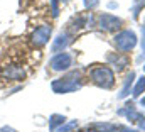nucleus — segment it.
<instances>
[{"label":"nucleus","instance_id":"nucleus-1","mask_svg":"<svg viewBox=\"0 0 145 132\" xmlns=\"http://www.w3.org/2000/svg\"><path fill=\"white\" fill-rule=\"evenodd\" d=\"M79 73L74 71L69 76H64V78H59V80H54L51 83V88L54 93H69V92H76L81 88V83H79Z\"/></svg>","mask_w":145,"mask_h":132},{"label":"nucleus","instance_id":"nucleus-2","mask_svg":"<svg viewBox=\"0 0 145 132\" xmlns=\"http://www.w3.org/2000/svg\"><path fill=\"white\" fill-rule=\"evenodd\" d=\"M89 76H91L93 83L101 86V88H111L115 83V75L108 66H98V68L91 69Z\"/></svg>","mask_w":145,"mask_h":132},{"label":"nucleus","instance_id":"nucleus-3","mask_svg":"<svg viewBox=\"0 0 145 132\" xmlns=\"http://www.w3.org/2000/svg\"><path fill=\"white\" fill-rule=\"evenodd\" d=\"M137 44V36L132 31H121L115 36V46L120 51H130Z\"/></svg>","mask_w":145,"mask_h":132},{"label":"nucleus","instance_id":"nucleus-4","mask_svg":"<svg viewBox=\"0 0 145 132\" xmlns=\"http://www.w3.org/2000/svg\"><path fill=\"white\" fill-rule=\"evenodd\" d=\"M51 32H52V27L51 26H39L36 31L32 32L31 36V42H32V46H36V48H42V46H46L47 42H49V39H51Z\"/></svg>","mask_w":145,"mask_h":132},{"label":"nucleus","instance_id":"nucleus-5","mask_svg":"<svg viewBox=\"0 0 145 132\" xmlns=\"http://www.w3.org/2000/svg\"><path fill=\"white\" fill-rule=\"evenodd\" d=\"M72 63V56L69 53H57L51 61H49V66H51V69L52 71H66V69H69V66Z\"/></svg>","mask_w":145,"mask_h":132},{"label":"nucleus","instance_id":"nucleus-6","mask_svg":"<svg viewBox=\"0 0 145 132\" xmlns=\"http://www.w3.org/2000/svg\"><path fill=\"white\" fill-rule=\"evenodd\" d=\"M98 26H100V29L111 32V31H116L121 26V20L118 17L111 15V14H101V15H98Z\"/></svg>","mask_w":145,"mask_h":132},{"label":"nucleus","instance_id":"nucleus-7","mask_svg":"<svg viewBox=\"0 0 145 132\" xmlns=\"http://www.w3.org/2000/svg\"><path fill=\"white\" fill-rule=\"evenodd\" d=\"M2 76L10 80V81H20V80L25 78V71H24L22 66H19V65H8V66H3Z\"/></svg>","mask_w":145,"mask_h":132},{"label":"nucleus","instance_id":"nucleus-8","mask_svg":"<svg viewBox=\"0 0 145 132\" xmlns=\"http://www.w3.org/2000/svg\"><path fill=\"white\" fill-rule=\"evenodd\" d=\"M108 61L111 63L113 66H116L118 69H123L125 66L128 65V58L125 54H120V53H113V54H108Z\"/></svg>","mask_w":145,"mask_h":132},{"label":"nucleus","instance_id":"nucleus-9","mask_svg":"<svg viewBox=\"0 0 145 132\" xmlns=\"http://www.w3.org/2000/svg\"><path fill=\"white\" fill-rule=\"evenodd\" d=\"M69 44V36L68 34H59L52 44V53H63V49Z\"/></svg>","mask_w":145,"mask_h":132},{"label":"nucleus","instance_id":"nucleus-10","mask_svg":"<svg viewBox=\"0 0 145 132\" xmlns=\"http://www.w3.org/2000/svg\"><path fill=\"white\" fill-rule=\"evenodd\" d=\"M88 129H91V131L95 132H113L116 131V125H113V124H103V122H95V124H91Z\"/></svg>","mask_w":145,"mask_h":132},{"label":"nucleus","instance_id":"nucleus-11","mask_svg":"<svg viewBox=\"0 0 145 132\" xmlns=\"http://www.w3.org/2000/svg\"><path fill=\"white\" fill-rule=\"evenodd\" d=\"M64 122H66V117H64V115L54 114V115H51V119H49V129H51V131H57Z\"/></svg>","mask_w":145,"mask_h":132},{"label":"nucleus","instance_id":"nucleus-12","mask_svg":"<svg viewBox=\"0 0 145 132\" xmlns=\"http://www.w3.org/2000/svg\"><path fill=\"white\" fill-rule=\"evenodd\" d=\"M133 78H135V73L132 71V73L127 76V80H125V85H123V88H121V92H120V98H125V97L128 95V90H130V86H132Z\"/></svg>","mask_w":145,"mask_h":132},{"label":"nucleus","instance_id":"nucleus-13","mask_svg":"<svg viewBox=\"0 0 145 132\" xmlns=\"http://www.w3.org/2000/svg\"><path fill=\"white\" fill-rule=\"evenodd\" d=\"M144 92H145V76H142V78H138L135 88L132 90V95H133V97H140Z\"/></svg>","mask_w":145,"mask_h":132},{"label":"nucleus","instance_id":"nucleus-14","mask_svg":"<svg viewBox=\"0 0 145 132\" xmlns=\"http://www.w3.org/2000/svg\"><path fill=\"white\" fill-rule=\"evenodd\" d=\"M74 127H78V120H72V122H69V124H63L59 129H57V132H69V131H72Z\"/></svg>","mask_w":145,"mask_h":132},{"label":"nucleus","instance_id":"nucleus-15","mask_svg":"<svg viewBox=\"0 0 145 132\" xmlns=\"http://www.w3.org/2000/svg\"><path fill=\"white\" fill-rule=\"evenodd\" d=\"M98 3H100L98 0H84V5H86V9H95Z\"/></svg>","mask_w":145,"mask_h":132},{"label":"nucleus","instance_id":"nucleus-16","mask_svg":"<svg viewBox=\"0 0 145 132\" xmlns=\"http://www.w3.org/2000/svg\"><path fill=\"white\" fill-rule=\"evenodd\" d=\"M52 14H54V17L59 14V9H57V0H52Z\"/></svg>","mask_w":145,"mask_h":132},{"label":"nucleus","instance_id":"nucleus-17","mask_svg":"<svg viewBox=\"0 0 145 132\" xmlns=\"http://www.w3.org/2000/svg\"><path fill=\"white\" fill-rule=\"evenodd\" d=\"M0 132H17V131L12 129V127H8V125H3V127H0Z\"/></svg>","mask_w":145,"mask_h":132},{"label":"nucleus","instance_id":"nucleus-18","mask_svg":"<svg viewBox=\"0 0 145 132\" xmlns=\"http://www.w3.org/2000/svg\"><path fill=\"white\" fill-rule=\"evenodd\" d=\"M118 131L120 132H138V131H133V129H128V127H123V125L118 127Z\"/></svg>","mask_w":145,"mask_h":132},{"label":"nucleus","instance_id":"nucleus-19","mask_svg":"<svg viewBox=\"0 0 145 132\" xmlns=\"http://www.w3.org/2000/svg\"><path fill=\"white\" fill-rule=\"evenodd\" d=\"M144 36H145V27H144ZM142 46H144V51H145V41L142 42Z\"/></svg>","mask_w":145,"mask_h":132},{"label":"nucleus","instance_id":"nucleus-20","mask_svg":"<svg viewBox=\"0 0 145 132\" xmlns=\"http://www.w3.org/2000/svg\"><path fill=\"white\" fill-rule=\"evenodd\" d=\"M142 105H144V107H145V97H144V98H142Z\"/></svg>","mask_w":145,"mask_h":132},{"label":"nucleus","instance_id":"nucleus-21","mask_svg":"<svg viewBox=\"0 0 145 132\" xmlns=\"http://www.w3.org/2000/svg\"><path fill=\"white\" fill-rule=\"evenodd\" d=\"M144 68H145V66H144Z\"/></svg>","mask_w":145,"mask_h":132}]
</instances>
